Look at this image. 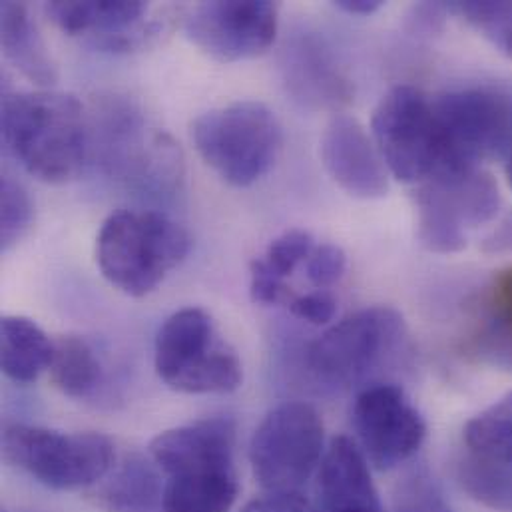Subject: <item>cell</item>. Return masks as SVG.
I'll return each instance as SVG.
<instances>
[{
	"label": "cell",
	"instance_id": "cell-17",
	"mask_svg": "<svg viewBox=\"0 0 512 512\" xmlns=\"http://www.w3.org/2000/svg\"><path fill=\"white\" fill-rule=\"evenodd\" d=\"M0 32L2 52L22 76L42 88L56 82V66L22 2L0 4Z\"/></svg>",
	"mask_w": 512,
	"mask_h": 512
},
{
	"label": "cell",
	"instance_id": "cell-24",
	"mask_svg": "<svg viewBox=\"0 0 512 512\" xmlns=\"http://www.w3.org/2000/svg\"><path fill=\"white\" fill-rule=\"evenodd\" d=\"M34 206L28 192L4 176L0 184V250L8 252L30 230Z\"/></svg>",
	"mask_w": 512,
	"mask_h": 512
},
{
	"label": "cell",
	"instance_id": "cell-11",
	"mask_svg": "<svg viewBox=\"0 0 512 512\" xmlns=\"http://www.w3.org/2000/svg\"><path fill=\"white\" fill-rule=\"evenodd\" d=\"M359 449L377 471H393L413 459L425 443L427 423L395 383H371L353 405Z\"/></svg>",
	"mask_w": 512,
	"mask_h": 512
},
{
	"label": "cell",
	"instance_id": "cell-13",
	"mask_svg": "<svg viewBox=\"0 0 512 512\" xmlns=\"http://www.w3.org/2000/svg\"><path fill=\"white\" fill-rule=\"evenodd\" d=\"M321 162L331 180L355 200H381L389 194V170L363 124L349 114H335L325 124Z\"/></svg>",
	"mask_w": 512,
	"mask_h": 512
},
{
	"label": "cell",
	"instance_id": "cell-3",
	"mask_svg": "<svg viewBox=\"0 0 512 512\" xmlns=\"http://www.w3.org/2000/svg\"><path fill=\"white\" fill-rule=\"evenodd\" d=\"M190 234L160 212H114L96 238V263L110 285L144 297L190 254Z\"/></svg>",
	"mask_w": 512,
	"mask_h": 512
},
{
	"label": "cell",
	"instance_id": "cell-20",
	"mask_svg": "<svg viewBox=\"0 0 512 512\" xmlns=\"http://www.w3.org/2000/svg\"><path fill=\"white\" fill-rule=\"evenodd\" d=\"M54 341L42 327L24 315H4L0 325L2 373L20 385L34 383L50 369Z\"/></svg>",
	"mask_w": 512,
	"mask_h": 512
},
{
	"label": "cell",
	"instance_id": "cell-27",
	"mask_svg": "<svg viewBox=\"0 0 512 512\" xmlns=\"http://www.w3.org/2000/svg\"><path fill=\"white\" fill-rule=\"evenodd\" d=\"M315 244L309 232L305 230H287L281 236H277L265 256L259 257L263 261V265L277 277L285 279L289 277L301 263L307 261V257L311 256Z\"/></svg>",
	"mask_w": 512,
	"mask_h": 512
},
{
	"label": "cell",
	"instance_id": "cell-33",
	"mask_svg": "<svg viewBox=\"0 0 512 512\" xmlns=\"http://www.w3.org/2000/svg\"><path fill=\"white\" fill-rule=\"evenodd\" d=\"M485 252L491 254H503L512 252V216L507 218L501 228H497L485 242Z\"/></svg>",
	"mask_w": 512,
	"mask_h": 512
},
{
	"label": "cell",
	"instance_id": "cell-2",
	"mask_svg": "<svg viewBox=\"0 0 512 512\" xmlns=\"http://www.w3.org/2000/svg\"><path fill=\"white\" fill-rule=\"evenodd\" d=\"M2 140L30 176L66 184L82 172L88 154L84 106L58 90L10 94L2 100Z\"/></svg>",
	"mask_w": 512,
	"mask_h": 512
},
{
	"label": "cell",
	"instance_id": "cell-32",
	"mask_svg": "<svg viewBox=\"0 0 512 512\" xmlns=\"http://www.w3.org/2000/svg\"><path fill=\"white\" fill-rule=\"evenodd\" d=\"M240 512H319L299 491L265 493L250 501Z\"/></svg>",
	"mask_w": 512,
	"mask_h": 512
},
{
	"label": "cell",
	"instance_id": "cell-30",
	"mask_svg": "<svg viewBox=\"0 0 512 512\" xmlns=\"http://www.w3.org/2000/svg\"><path fill=\"white\" fill-rule=\"evenodd\" d=\"M250 293L252 299L261 305L287 307V303L295 297V291H291L285 279L273 275L259 257L250 263Z\"/></svg>",
	"mask_w": 512,
	"mask_h": 512
},
{
	"label": "cell",
	"instance_id": "cell-28",
	"mask_svg": "<svg viewBox=\"0 0 512 512\" xmlns=\"http://www.w3.org/2000/svg\"><path fill=\"white\" fill-rule=\"evenodd\" d=\"M347 267L345 252L335 244H321L315 246L311 256L305 261V275L315 289L327 291L335 285Z\"/></svg>",
	"mask_w": 512,
	"mask_h": 512
},
{
	"label": "cell",
	"instance_id": "cell-34",
	"mask_svg": "<svg viewBox=\"0 0 512 512\" xmlns=\"http://www.w3.org/2000/svg\"><path fill=\"white\" fill-rule=\"evenodd\" d=\"M333 6L347 14L371 16L383 8V0H337V2H333Z\"/></svg>",
	"mask_w": 512,
	"mask_h": 512
},
{
	"label": "cell",
	"instance_id": "cell-25",
	"mask_svg": "<svg viewBox=\"0 0 512 512\" xmlns=\"http://www.w3.org/2000/svg\"><path fill=\"white\" fill-rule=\"evenodd\" d=\"M395 512H451V507L439 483L427 471H415L397 487Z\"/></svg>",
	"mask_w": 512,
	"mask_h": 512
},
{
	"label": "cell",
	"instance_id": "cell-21",
	"mask_svg": "<svg viewBox=\"0 0 512 512\" xmlns=\"http://www.w3.org/2000/svg\"><path fill=\"white\" fill-rule=\"evenodd\" d=\"M52 385L72 399H86L104 381V367L94 347L78 335H64L54 341L48 369Z\"/></svg>",
	"mask_w": 512,
	"mask_h": 512
},
{
	"label": "cell",
	"instance_id": "cell-29",
	"mask_svg": "<svg viewBox=\"0 0 512 512\" xmlns=\"http://www.w3.org/2000/svg\"><path fill=\"white\" fill-rule=\"evenodd\" d=\"M491 321L497 325V335L512 349V267L499 271L489 289Z\"/></svg>",
	"mask_w": 512,
	"mask_h": 512
},
{
	"label": "cell",
	"instance_id": "cell-12",
	"mask_svg": "<svg viewBox=\"0 0 512 512\" xmlns=\"http://www.w3.org/2000/svg\"><path fill=\"white\" fill-rule=\"evenodd\" d=\"M279 6L269 0H212L190 8L186 36L220 62L261 56L275 42Z\"/></svg>",
	"mask_w": 512,
	"mask_h": 512
},
{
	"label": "cell",
	"instance_id": "cell-9",
	"mask_svg": "<svg viewBox=\"0 0 512 512\" xmlns=\"http://www.w3.org/2000/svg\"><path fill=\"white\" fill-rule=\"evenodd\" d=\"M433 106L445 148L443 168L433 180L457 178L481 168V162L505 158L512 144L509 96L467 88L439 96Z\"/></svg>",
	"mask_w": 512,
	"mask_h": 512
},
{
	"label": "cell",
	"instance_id": "cell-10",
	"mask_svg": "<svg viewBox=\"0 0 512 512\" xmlns=\"http://www.w3.org/2000/svg\"><path fill=\"white\" fill-rule=\"evenodd\" d=\"M325 427L309 403L287 401L271 409L252 437L250 463L265 493H295L321 467Z\"/></svg>",
	"mask_w": 512,
	"mask_h": 512
},
{
	"label": "cell",
	"instance_id": "cell-15",
	"mask_svg": "<svg viewBox=\"0 0 512 512\" xmlns=\"http://www.w3.org/2000/svg\"><path fill=\"white\" fill-rule=\"evenodd\" d=\"M321 512H385L359 445L335 437L319 467Z\"/></svg>",
	"mask_w": 512,
	"mask_h": 512
},
{
	"label": "cell",
	"instance_id": "cell-35",
	"mask_svg": "<svg viewBox=\"0 0 512 512\" xmlns=\"http://www.w3.org/2000/svg\"><path fill=\"white\" fill-rule=\"evenodd\" d=\"M503 162H505V176H507V182H509V186H511L512 190V144L511 148L507 150Z\"/></svg>",
	"mask_w": 512,
	"mask_h": 512
},
{
	"label": "cell",
	"instance_id": "cell-8",
	"mask_svg": "<svg viewBox=\"0 0 512 512\" xmlns=\"http://www.w3.org/2000/svg\"><path fill=\"white\" fill-rule=\"evenodd\" d=\"M371 136L389 174L403 184L421 186L443 168L445 148L435 106L415 86H393L379 100Z\"/></svg>",
	"mask_w": 512,
	"mask_h": 512
},
{
	"label": "cell",
	"instance_id": "cell-31",
	"mask_svg": "<svg viewBox=\"0 0 512 512\" xmlns=\"http://www.w3.org/2000/svg\"><path fill=\"white\" fill-rule=\"evenodd\" d=\"M291 315L311 325H327L333 321L337 311V301L329 291H309V293H295V297L287 303Z\"/></svg>",
	"mask_w": 512,
	"mask_h": 512
},
{
	"label": "cell",
	"instance_id": "cell-36",
	"mask_svg": "<svg viewBox=\"0 0 512 512\" xmlns=\"http://www.w3.org/2000/svg\"><path fill=\"white\" fill-rule=\"evenodd\" d=\"M501 46H503V50L509 54L512 58V34L511 36H507L503 42H501Z\"/></svg>",
	"mask_w": 512,
	"mask_h": 512
},
{
	"label": "cell",
	"instance_id": "cell-19",
	"mask_svg": "<svg viewBox=\"0 0 512 512\" xmlns=\"http://www.w3.org/2000/svg\"><path fill=\"white\" fill-rule=\"evenodd\" d=\"M285 80L303 102L335 104L347 96V82L331 62L323 46L311 38L299 40L285 50Z\"/></svg>",
	"mask_w": 512,
	"mask_h": 512
},
{
	"label": "cell",
	"instance_id": "cell-23",
	"mask_svg": "<svg viewBox=\"0 0 512 512\" xmlns=\"http://www.w3.org/2000/svg\"><path fill=\"white\" fill-rule=\"evenodd\" d=\"M459 483L463 491L495 512H512V465L467 455L459 463Z\"/></svg>",
	"mask_w": 512,
	"mask_h": 512
},
{
	"label": "cell",
	"instance_id": "cell-6",
	"mask_svg": "<svg viewBox=\"0 0 512 512\" xmlns=\"http://www.w3.org/2000/svg\"><path fill=\"white\" fill-rule=\"evenodd\" d=\"M192 140L202 160L224 182L248 188L273 168L283 132L265 104L240 100L198 116L192 122Z\"/></svg>",
	"mask_w": 512,
	"mask_h": 512
},
{
	"label": "cell",
	"instance_id": "cell-14",
	"mask_svg": "<svg viewBox=\"0 0 512 512\" xmlns=\"http://www.w3.org/2000/svg\"><path fill=\"white\" fill-rule=\"evenodd\" d=\"M44 10L62 32L108 52H128L156 32L144 22L150 6L142 0H54Z\"/></svg>",
	"mask_w": 512,
	"mask_h": 512
},
{
	"label": "cell",
	"instance_id": "cell-1",
	"mask_svg": "<svg viewBox=\"0 0 512 512\" xmlns=\"http://www.w3.org/2000/svg\"><path fill=\"white\" fill-rule=\"evenodd\" d=\"M154 465L168 477L164 512H232L240 483L236 473V423L202 419L156 435Z\"/></svg>",
	"mask_w": 512,
	"mask_h": 512
},
{
	"label": "cell",
	"instance_id": "cell-26",
	"mask_svg": "<svg viewBox=\"0 0 512 512\" xmlns=\"http://www.w3.org/2000/svg\"><path fill=\"white\" fill-rule=\"evenodd\" d=\"M449 12L461 16L487 36H493L499 44L512 34V2H451Z\"/></svg>",
	"mask_w": 512,
	"mask_h": 512
},
{
	"label": "cell",
	"instance_id": "cell-18",
	"mask_svg": "<svg viewBox=\"0 0 512 512\" xmlns=\"http://www.w3.org/2000/svg\"><path fill=\"white\" fill-rule=\"evenodd\" d=\"M150 461L134 455L100 483L94 501L106 512H164V483Z\"/></svg>",
	"mask_w": 512,
	"mask_h": 512
},
{
	"label": "cell",
	"instance_id": "cell-7",
	"mask_svg": "<svg viewBox=\"0 0 512 512\" xmlns=\"http://www.w3.org/2000/svg\"><path fill=\"white\" fill-rule=\"evenodd\" d=\"M2 457L14 469L54 491L100 485L114 469V443L100 433H62L34 425H8Z\"/></svg>",
	"mask_w": 512,
	"mask_h": 512
},
{
	"label": "cell",
	"instance_id": "cell-16",
	"mask_svg": "<svg viewBox=\"0 0 512 512\" xmlns=\"http://www.w3.org/2000/svg\"><path fill=\"white\" fill-rule=\"evenodd\" d=\"M417 238L433 254L451 256L467 248L469 224L453 190L443 182H425L415 192Z\"/></svg>",
	"mask_w": 512,
	"mask_h": 512
},
{
	"label": "cell",
	"instance_id": "cell-5",
	"mask_svg": "<svg viewBox=\"0 0 512 512\" xmlns=\"http://www.w3.org/2000/svg\"><path fill=\"white\" fill-rule=\"evenodd\" d=\"M407 325L403 315L387 305L361 309L317 337L305 365L317 383L335 389L371 385V379L403 351Z\"/></svg>",
	"mask_w": 512,
	"mask_h": 512
},
{
	"label": "cell",
	"instance_id": "cell-22",
	"mask_svg": "<svg viewBox=\"0 0 512 512\" xmlns=\"http://www.w3.org/2000/svg\"><path fill=\"white\" fill-rule=\"evenodd\" d=\"M465 445L469 455L512 465V391L467 423Z\"/></svg>",
	"mask_w": 512,
	"mask_h": 512
},
{
	"label": "cell",
	"instance_id": "cell-4",
	"mask_svg": "<svg viewBox=\"0 0 512 512\" xmlns=\"http://www.w3.org/2000/svg\"><path fill=\"white\" fill-rule=\"evenodd\" d=\"M154 367L170 389L188 395H226L244 381L236 349L200 307L180 309L164 321L156 335Z\"/></svg>",
	"mask_w": 512,
	"mask_h": 512
}]
</instances>
